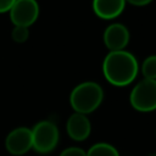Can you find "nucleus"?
<instances>
[{"mask_svg": "<svg viewBox=\"0 0 156 156\" xmlns=\"http://www.w3.org/2000/svg\"><path fill=\"white\" fill-rule=\"evenodd\" d=\"M139 65L136 57L126 51H110L102 62V73L106 80L115 87L129 85L136 78Z\"/></svg>", "mask_w": 156, "mask_h": 156, "instance_id": "1", "label": "nucleus"}, {"mask_svg": "<svg viewBox=\"0 0 156 156\" xmlns=\"http://www.w3.org/2000/svg\"><path fill=\"white\" fill-rule=\"evenodd\" d=\"M104 100V90L95 82H83L73 88L69 104L74 112L88 115L94 112Z\"/></svg>", "mask_w": 156, "mask_h": 156, "instance_id": "2", "label": "nucleus"}, {"mask_svg": "<svg viewBox=\"0 0 156 156\" xmlns=\"http://www.w3.org/2000/svg\"><path fill=\"white\" fill-rule=\"evenodd\" d=\"M32 130L33 146L32 149L41 155L50 154L54 151L60 140V132L57 126L51 121H40L34 124Z\"/></svg>", "mask_w": 156, "mask_h": 156, "instance_id": "3", "label": "nucleus"}, {"mask_svg": "<svg viewBox=\"0 0 156 156\" xmlns=\"http://www.w3.org/2000/svg\"><path fill=\"white\" fill-rule=\"evenodd\" d=\"M130 105L140 112H150L156 110V80L141 79L132 89L129 95Z\"/></svg>", "mask_w": 156, "mask_h": 156, "instance_id": "4", "label": "nucleus"}, {"mask_svg": "<svg viewBox=\"0 0 156 156\" xmlns=\"http://www.w3.org/2000/svg\"><path fill=\"white\" fill-rule=\"evenodd\" d=\"M9 13L13 26L29 28L39 17V5L37 0H16Z\"/></svg>", "mask_w": 156, "mask_h": 156, "instance_id": "5", "label": "nucleus"}, {"mask_svg": "<svg viewBox=\"0 0 156 156\" xmlns=\"http://www.w3.org/2000/svg\"><path fill=\"white\" fill-rule=\"evenodd\" d=\"M32 130L28 127H17L9 132L5 138V149L13 156H22L32 150Z\"/></svg>", "mask_w": 156, "mask_h": 156, "instance_id": "6", "label": "nucleus"}, {"mask_svg": "<svg viewBox=\"0 0 156 156\" xmlns=\"http://www.w3.org/2000/svg\"><path fill=\"white\" fill-rule=\"evenodd\" d=\"M129 30L122 23H112L104 32V44L110 51L124 50L129 43Z\"/></svg>", "mask_w": 156, "mask_h": 156, "instance_id": "7", "label": "nucleus"}, {"mask_svg": "<svg viewBox=\"0 0 156 156\" xmlns=\"http://www.w3.org/2000/svg\"><path fill=\"white\" fill-rule=\"evenodd\" d=\"M66 130L71 139L76 141H83L90 135L91 124L87 115L74 112L67 119Z\"/></svg>", "mask_w": 156, "mask_h": 156, "instance_id": "8", "label": "nucleus"}, {"mask_svg": "<svg viewBox=\"0 0 156 156\" xmlns=\"http://www.w3.org/2000/svg\"><path fill=\"white\" fill-rule=\"evenodd\" d=\"M126 6V0H93V10L95 15L102 20H112L118 17Z\"/></svg>", "mask_w": 156, "mask_h": 156, "instance_id": "9", "label": "nucleus"}, {"mask_svg": "<svg viewBox=\"0 0 156 156\" xmlns=\"http://www.w3.org/2000/svg\"><path fill=\"white\" fill-rule=\"evenodd\" d=\"M87 156H119L117 149L107 143H98L89 147Z\"/></svg>", "mask_w": 156, "mask_h": 156, "instance_id": "10", "label": "nucleus"}, {"mask_svg": "<svg viewBox=\"0 0 156 156\" xmlns=\"http://www.w3.org/2000/svg\"><path fill=\"white\" fill-rule=\"evenodd\" d=\"M141 73L146 79L156 80V55L146 57L141 65Z\"/></svg>", "mask_w": 156, "mask_h": 156, "instance_id": "11", "label": "nucleus"}, {"mask_svg": "<svg viewBox=\"0 0 156 156\" xmlns=\"http://www.w3.org/2000/svg\"><path fill=\"white\" fill-rule=\"evenodd\" d=\"M11 38L15 43H18V44L27 41L29 38V28L22 27V26H15L11 32Z\"/></svg>", "mask_w": 156, "mask_h": 156, "instance_id": "12", "label": "nucleus"}, {"mask_svg": "<svg viewBox=\"0 0 156 156\" xmlns=\"http://www.w3.org/2000/svg\"><path fill=\"white\" fill-rule=\"evenodd\" d=\"M60 156H87V151L78 146H71L61 151Z\"/></svg>", "mask_w": 156, "mask_h": 156, "instance_id": "13", "label": "nucleus"}, {"mask_svg": "<svg viewBox=\"0 0 156 156\" xmlns=\"http://www.w3.org/2000/svg\"><path fill=\"white\" fill-rule=\"evenodd\" d=\"M16 0H0V13L9 12Z\"/></svg>", "mask_w": 156, "mask_h": 156, "instance_id": "14", "label": "nucleus"}, {"mask_svg": "<svg viewBox=\"0 0 156 156\" xmlns=\"http://www.w3.org/2000/svg\"><path fill=\"white\" fill-rule=\"evenodd\" d=\"M152 0H126V2L133 5V6H146L151 2Z\"/></svg>", "mask_w": 156, "mask_h": 156, "instance_id": "15", "label": "nucleus"}]
</instances>
